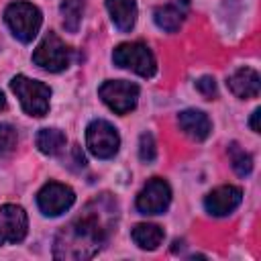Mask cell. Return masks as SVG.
<instances>
[{
	"mask_svg": "<svg viewBox=\"0 0 261 261\" xmlns=\"http://www.w3.org/2000/svg\"><path fill=\"white\" fill-rule=\"evenodd\" d=\"M94 206L96 210H90L88 206L84 216L63 226L57 234L53 245L55 259H90L102 249L108 232V220L104 218V212H98V200Z\"/></svg>",
	"mask_w": 261,
	"mask_h": 261,
	"instance_id": "cell-1",
	"label": "cell"
},
{
	"mask_svg": "<svg viewBox=\"0 0 261 261\" xmlns=\"http://www.w3.org/2000/svg\"><path fill=\"white\" fill-rule=\"evenodd\" d=\"M4 20H6L8 29L12 31V35L18 41L31 43L37 37L39 29H41L43 16H41V10L35 4H31L27 0H16V2L6 6Z\"/></svg>",
	"mask_w": 261,
	"mask_h": 261,
	"instance_id": "cell-2",
	"label": "cell"
},
{
	"mask_svg": "<svg viewBox=\"0 0 261 261\" xmlns=\"http://www.w3.org/2000/svg\"><path fill=\"white\" fill-rule=\"evenodd\" d=\"M10 88L16 94L22 110L31 116H45L49 110L51 88L39 80H31L27 75H14L10 80Z\"/></svg>",
	"mask_w": 261,
	"mask_h": 261,
	"instance_id": "cell-3",
	"label": "cell"
},
{
	"mask_svg": "<svg viewBox=\"0 0 261 261\" xmlns=\"http://www.w3.org/2000/svg\"><path fill=\"white\" fill-rule=\"evenodd\" d=\"M112 61H114V65L130 69L143 77H151L157 69V61H155L153 51L141 41L118 45L112 51Z\"/></svg>",
	"mask_w": 261,
	"mask_h": 261,
	"instance_id": "cell-4",
	"label": "cell"
},
{
	"mask_svg": "<svg viewBox=\"0 0 261 261\" xmlns=\"http://www.w3.org/2000/svg\"><path fill=\"white\" fill-rule=\"evenodd\" d=\"M69 61H71V49L55 33L45 35V39L39 43V47L33 53V63L53 73L63 71L69 65Z\"/></svg>",
	"mask_w": 261,
	"mask_h": 261,
	"instance_id": "cell-5",
	"label": "cell"
},
{
	"mask_svg": "<svg viewBox=\"0 0 261 261\" xmlns=\"http://www.w3.org/2000/svg\"><path fill=\"white\" fill-rule=\"evenodd\" d=\"M86 145L94 157L110 159L116 155L120 147V137H118V130L108 120L96 118L86 128Z\"/></svg>",
	"mask_w": 261,
	"mask_h": 261,
	"instance_id": "cell-6",
	"label": "cell"
},
{
	"mask_svg": "<svg viewBox=\"0 0 261 261\" xmlns=\"http://www.w3.org/2000/svg\"><path fill=\"white\" fill-rule=\"evenodd\" d=\"M98 96L116 114H126L137 106L139 86L130 84V82H124V80H106L98 88Z\"/></svg>",
	"mask_w": 261,
	"mask_h": 261,
	"instance_id": "cell-7",
	"label": "cell"
},
{
	"mask_svg": "<svg viewBox=\"0 0 261 261\" xmlns=\"http://www.w3.org/2000/svg\"><path fill=\"white\" fill-rule=\"evenodd\" d=\"M73 200H75L73 190L69 186H65V184H59V181L45 184L37 194V206L45 216L63 214L65 210H69Z\"/></svg>",
	"mask_w": 261,
	"mask_h": 261,
	"instance_id": "cell-8",
	"label": "cell"
},
{
	"mask_svg": "<svg viewBox=\"0 0 261 261\" xmlns=\"http://www.w3.org/2000/svg\"><path fill=\"white\" fill-rule=\"evenodd\" d=\"M171 202V188L165 179L153 177L149 179L137 196V210L141 214H161Z\"/></svg>",
	"mask_w": 261,
	"mask_h": 261,
	"instance_id": "cell-9",
	"label": "cell"
},
{
	"mask_svg": "<svg viewBox=\"0 0 261 261\" xmlns=\"http://www.w3.org/2000/svg\"><path fill=\"white\" fill-rule=\"evenodd\" d=\"M27 228H29V218L22 206L4 204L0 208V245L20 243L27 237Z\"/></svg>",
	"mask_w": 261,
	"mask_h": 261,
	"instance_id": "cell-10",
	"label": "cell"
},
{
	"mask_svg": "<svg viewBox=\"0 0 261 261\" xmlns=\"http://www.w3.org/2000/svg\"><path fill=\"white\" fill-rule=\"evenodd\" d=\"M243 200V192L237 186H218L204 198V208L212 216L230 214Z\"/></svg>",
	"mask_w": 261,
	"mask_h": 261,
	"instance_id": "cell-11",
	"label": "cell"
},
{
	"mask_svg": "<svg viewBox=\"0 0 261 261\" xmlns=\"http://www.w3.org/2000/svg\"><path fill=\"white\" fill-rule=\"evenodd\" d=\"M228 90L241 98V100H249V98H257L259 90H261V80L259 73L253 67H241L237 69L232 75H228L226 80Z\"/></svg>",
	"mask_w": 261,
	"mask_h": 261,
	"instance_id": "cell-12",
	"label": "cell"
},
{
	"mask_svg": "<svg viewBox=\"0 0 261 261\" xmlns=\"http://www.w3.org/2000/svg\"><path fill=\"white\" fill-rule=\"evenodd\" d=\"M177 124L194 141H204L212 130V122L202 110H184V112H179L177 114Z\"/></svg>",
	"mask_w": 261,
	"mask_h": 261,
	"instance_id": "cell-13",
	"label": "cell"
},
{
	"mask_svg": "<svg viewBox=\"0 0 261 261\" xmlns=\"http://www.w3.org/2000/svg\"><path fill=\"white\" fill-rule=\"evenodd\" d=\"M186 12H188V2L186 0H175V2H169V4H163L159 8H155V24L167 33H175L184 18H186Z\"/></svg>",
	"mask_w": 261,
	"mask_h": 261,
	"instance_id": "cell-14",
	"label": "cell"
},
{
	"mask_svg": "<svg viewBox=\"0 0 261 261\" xmlns=\"http://www.w3.org/2000/svg\"><path fill=\"white\" fill-rule=\"evenodd\" d=\"M108 14L118 31L128 33L137 22V2L135 0H106Z\"/></svg>",
	"mask_w": 261,
	"mask_h": 261,
	"instance_id": "cell-15",
	"label": "cell"
},
{
	"mask_svg": "<svg viewBox=\"0 0 261 261\" xmlns=\"http://www.w3.org/2000/svg\"><path fill=\"white\" fill-rule=\"evenodd\" d=\"M130 237L137 243V247H141L145 251H153L163 241V228L157 224H151V222H141L133 228Z\"/></svg>",
	"mask_w": 261,
	"mask_h": 261,
	"instance_id": "cell-16",
	"label": "cell"
},
{
	"mask_svg": "<svg viewBox=\"0 0 261 261\" xmlns=\"http://www.w3.org/2000/svg\"><path fill=\"white\" fill-rule=\"evenodd\" d=\"M37 149L45 155H59L63 149H65V135L59 130V128H41L37 133Z\"/></svg>",
	"mask_w": 261,
	"mask_h": 261,
	"instance_id": "cell-17",
	"label": "cell"
},
{
	"mask_svg": "<svg viewBox=\"0 0 261 261\" xmlns=\"http://www.w3.org/2000/svg\"><path fill=\"white\" fill-rule=\"evenodd\" d=\"M61 16H63V29L67 33H77L82 18H84V10H86V2L84 0H63L61 6Z\"/></svg>",
	"mask_w": 261,
	"mask_h": 261,
	"instance_id": "cell-18",
	"label": "cell"
},
{
	"mask_svg": "<svg viewBox=\"0 0 261 261\" xmlns=\"http://www.w3.org/2000/svg\"><path fill=\"white\" fill-rule=\"evenodd\" d=\"M228 155H230V165L237 171V175L245 177V175H249L253 171V157L245 149H241L237 143H230Z\"/></svg>",
	"mask_w": 261,
	"mask_h": 261,
	"instance_id": "cell-19",
	"label": "cell"
},
{
	"mask_svg": "<svg viewBox=\"0 0 261 261\" xmlns=\"http://www.w3.org/2000/svg\"><path fill=\"white\" fill-rule=\"evenodd\" d=\"M16 143H18L16 128L8 122H2L0 124V161L12 155V151L16 149Z\"/></svg>",
	"mask_w": 261,
	"mask_h": 261,
	"instance_id": "cell-20",
	"label": "cell"
},
{
	"mask_svg": "<svg viewBox=\"0 0 261 261\" xmlns=\"http://www.w3.org/2000/svg\"><path fill=\"white\" fill-rule=\"evenodd\" d=\"M139 157L145 163L155 161V157H157V145H155V139H153L151 133H143L141 135V139H139Z\"/></svg>",
	"mask_w": 261,
	"mask_h": 261,
	"instance_id": "cell-21",
	"label": "cell"
},
{
	"mask_svg": "<svg viewBox=\"0 0 261 261\" xmlns=\"http://www.w3.org/2000/svg\"><path fill=\"white\" fill-rule=\"evenodd\" d=\"M196 90H198L204 98H214V96H216V82H214V77H210V75L200 77V80L196 82Z\"/></svg>",
	"mask_w": 261,
	"mask_h": 261,
	"instance_id": "cell-22",
	"label": "cell"
},
{
	"mask_svg": "<svg viewBox=\"0 0 261 261\" xmlns=\"http://www.w3.org/2000/svg\"><path fill=\"white\" fill-rule=\"evenodd\" d=\"M259 114H261V110H259V108H257V110H253V114H251L249 124H251V130H253V133H259Z\"/></svg>",
	"mask_w": 261,
	"mask_h": 261,
	"instance_id": "cell-23",
	"label": "cell"
},
{
	"mask_svg": "<svg viewBox=\"0 0 261 261\" xmlns=\"http://www.w3.org/2000/svg\"><path fill=\"white\" fill-rule=\"evenodd\" d=\"M4 106H6V98H4V94L0 92V110H2Z\"/></svg>",
	"mask_w": 261,
	"mask_h": 261,
	"instance_id": "cell-24",
	"label": "cell"
}]
</instances>
